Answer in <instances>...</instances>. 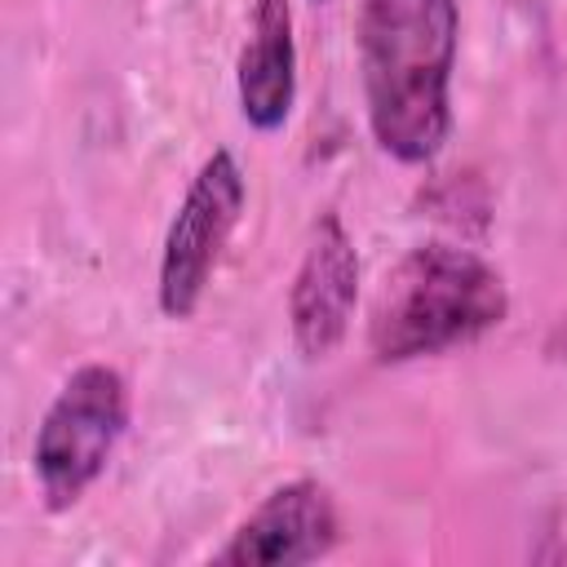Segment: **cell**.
<instances>
[{
  "instance_id": "6da1fadb",
  "label": "cell",
  "mask_w": 567,
  "mask_h": 567,
  "mask_svg": "<svg viewBox=\"0 0 567 567\" xmlns=\"http://www.w3.org/2000/svg\"><path fill=\"white\" fill-rule=\"evenodd\" d=\"M456 0H363L354 49L372 142L399 164H430L452 133Z\"/></svg>"
},
{
  "instance_id": "7a4b0ae2",
  "label": "cell",
  "mask_w": 567,
  "mask_h": 567,
  "mask_svg": "<svg viewBox=\"0 0 567 567\" xmlns=\"http://www.w3.org/2000/svg\"><path fill=\"white\" fill-rule=\"evenodd\" d=\"M509 315L505 275L461 244H416L385 275L368 310V350L377 363L447 354L501 328Z\"/></svg>"
},
{
  "instance_id": "3957f363",
  "label": "cell",
  "mask_w": 567,
  "mask_h": 567,
  "mask_svg": "<svg viewBox=\"0 0 567 567\" xmlns=\"http://www.w3.org/2000/svg\"><path fill=\"white\" fill-rule=\"evenodd\" d=\"M128 425V381L111 363L75 368L40 416L31 474L44 509H71L106 470Z\"/></svg>"
},
{
  "instance_id": "277c9868",
  "label": "cell",
  "mask_w": 567,
  "mask_h": 567,
  "mask_svg": "<svg viewBox=\"0 0 567 567\" xmlns=\"http://www.w3.org/2000/svg\"><path fill=\"white\" fill-rule=\"evenodd\" d=\"M248 182L239 159L217 146L190 177L159 248V275H155V297L168 319H190L217 275V261L244 217Z\"/></svg>"
},
{
  "instance_id": "5b68a950",
  "label": "cell",
  "mask_w": 567,
  "mask_h": 567,
  "mask_svg": "<svg viewBox=\"0 0 567 567\" xmlns=\"http://www.w3.org/2000/svg\"><path fill=\"white\" fill-rule=\"evenodd\" d=\"M359 306V248L341 213H319L288 288V328L306 363L337 354Z\"/></svg>"
},
{
  "instance_id": "8992f818",
  "label": "cell",
  "mask_w": 567,
  "mask_h": 567,
  "mask_svg": "<svg viewBox=\"0 0 567 567\" xmlns=\"http://www.w3.org/2000/svg\"><path fill=\"white\" fill-rule=\"evenodd\" d=\"M341 540V514L319 478L279 483L213 554L221 567H301L319 563Z\"/></svg>"
},
{
  "instance_id": "52a82bcc",
  "label": "cell",
  "mask_w": 567,
  "mask_h": 567,
  "mask_svg": "<svg viewBox=\"0 0 567 567\" xmlns=\"http://www.w3.org/2000/svg\"><path fill=\"white\" fill-rule=\"evenodd\" d=\"M239 115L257 133H279L297 102V40L288 0H252L248 40L235 66Z\"/></svg>"
},
{
  "instance_id": "ba28073f",
  "label": "cell",
  "mask_w": 567,
  "mask_h": 567,
  "mask_svg": "<svg viewBox=\"0 0 567 567\" xmlns=\"http://www.w3.org/2000/svg\"><path fill=\"white\" fill-rule=\"evenodd\" d=\"M315 4H328V0H315Z\"/></svg>"
}]
</instances>
